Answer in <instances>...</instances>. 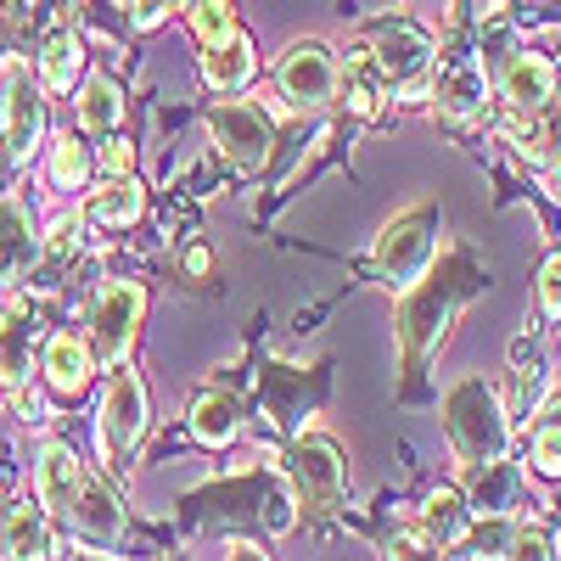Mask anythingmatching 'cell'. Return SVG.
I'll return each mask as SVG.
<instances>
[{
    "label": "cell",
    "mask_w": 561,
    "mask_h": 561,
    "mask_svg": "<svg viewBox=\"0 0 561 561\" xmlns=\"http://www.w3.org/2000/svg\"><path fill=\"white\" fill-rule=\"evenodd\" d=\"M34 365V309L7 304L0 309V388H18Z\"/></svg>",
    "instance_id": "18"
},
{
    "label": "cell",
    "mask_w": 561,
    "mask_h": 561,
    "mask_svg": "<svg viewBox=\"0 0 561 561\" xmlns=\"http://www.w3.org/2000/svg\"><path fill=\"white\" fill-rule=\"evenodd\" d=\"M185 23H192V34H197L203 45H214V39H225L230 28H237V18H230V0H192V7H185Z\"/></svg>",
    "instance_id": "29"
},
{
    "label": "cell",
    "mask_w": 561,
    "mask_h": 561,
    "mask_svg": "<svg viewBox=\"0 0 561 561\" xmlns=\"http://www.w3.org/2000/svg\"><path fill=\"white\" fill-rule=\"evenodd\" d=\"M185 7H192V0H129V18H135V28H158L163 18H174Z\"/></svg>",
    "instance_id": "34"
},
{
    "label": "cell",
    "mask_w": 561,
    "mask_h": 561,
    "mask_svg": "<svg viewBox=\"0 0 561 561\" xmlns=\"http://www.w3.org/2000/svg\"><path fill=\"white\" fill-rule=\"evenodd\" d=\"M39 135H45V102L34 90V73L23 62H7L0 68V147L23 163L34 158Z\"/></svg>",
    "instance_id": "6"
},
{
    "label": "cell",
    "mask_w": 561,
    "mask_h": 561,
    "mask_svg": "<svg viewBox=\"0 0 561 561\" xmlns=\"http://www.w3.org/2000/svg\"><path fill=\"white\" fill-rule=\"evenodd\" d=\"M478 293V259L472 253H449L438 259V270H427L415 280V287L404 293V309H399V343H404V365L415 370L421 359H427L444 332L455 325L460 304Z\"/></svg>",
    "instance_id": "1"
},
{
    "label": "cell",
    "mask_w": 561,
    "mask_h": 561,
    "mask_svg": "<svg viewBox=\"0 0 561 561\" xmlns=\"http://www.w3.org/2000/svg\"><path fill=\"white\" fill-rule=\"evenodd\" d=\"M539 309L550 320H561V253L545 259V270H539Z\"/></svg>",
    "instance_id": "35"
},
{
    "label": "cell",
    "mask_w": 561,
    "mask_h": 561,
    "mask_svg": "<svg viewBox=\"0 0 561 561\" xmlns=\"http://www.w3.org/2000/svg\"><path fill=\"white\" fill-rule=\"evenodd\" d=\"M68 561H113V556H96V550H79V556H68Z\"/></svg>",
    "instance_id": "40"
},
{
    "label": "cell",
    "mask_w": 561,
    "mask_h": 561,
    "mask_svg": "<svg viewBox=\"0 0 561 561\" xmlns=\"http://www.w3.org/2000/svg\"><path fill=\"white\" fill-rule=\"evenodd\" d=\"M129 158H135V152H129V140H113V147L102 152V163H107V174H129Z\"/></svg>",
    "instance_id": "36"
},
{
    "label": "cell",
    "mask_w": 561,
    "mask_h": 561,
    "mask_svg": "<svg viewBox=\"0 0 561 561\" xmlns=\"http://www.w3.org/2000/svg\"><path fill=\"white\" fill-rule=\"evenodd\" d=\"M444 433H449L455 455L472 460V466L505 460V449H511L505 404H500V393H494L489 382H478V377H466V382H455V388L444 393Z\"/></svg>",
    "instance_id": "2"
},
{
    "label": "cell",
    "mask_w": 561,
    "mask_h": 561,
    "mask_svg": "<svg viewBox=\"0 0 561 561\" xmlns=\"http://www.w3.org/2000/svg\"><path fill=\"white\" fill-rule=\"evenodd\" d=\"M500 90H505V102L511 113H523V118H539L550 102H556V90H561V73L545 51H517L505 62L500 73Z\"/></svg>",
    "instance_id": "11"
},
{
    "label": "cell",
    "mask_w": 561,
    "mask_h": 561,
    "mask_svg": "<svg viewBox=\"0 0 561 561\" xmlns=\"http://www.w3.org/2000/svg\"><path fill=\"white\" fill-rule=\"evenodd\" d=\"M34 483H39V505L51 511V517L68 523L73 505H79V489H84V466H79V455H73L68 444H45Z\"/></svg>",
    "instance_id": "12"
},
{
    "label": "cell",
    "mask_w": 561,
    "mask_h": 561,
    "mask_svg": "<svg viewBox=\"0 0 561 561\" xmlns=\"http://www.w3.org/2000/svg\"><path fill=\"white\" fill-rule=\"evenodd\" d=\"M534 140H539L534 158H545V163H556V169H561V96L539 113V135H534Z\"/></svg>",
    "instance_id": "31"
},
{
    "label": "cell",
    "mask_w": 561,
    "mask_h": 561,
    "mask_svg": "<svg viewBox=\"0 0 561 561\" xmlns=\"http://www.w3.org/2000/svg\"><path fill=\"white\" fill-rule=\"evenodd\" d=\"M39 370H45V382H51L57 393H84L96 359H90V343H79L73 332H57V337H45Z\"/></svg>",
    "instance_id": "20"
},
{
    "label": "cell",
    "mask_w": 561,
    "mask_h": 561,
    "mask_svg": "<svg viewBox=\"0 0 561 561\" xmlns=\"http://www.w3.org/2000/svg\"><path fill=\"white\" fill-rule=\"evenodd\" d=\"M84 180H90V147H79V135H62L57 147H51V185L79 192Z\"/></svg>",
    "instance_id": "28"
},
{
    "label": "cell",
    "mask_w": 561,
    "mask_h": 561,
    "mask_svg": "<svg viewBox=\"0 0 561 561\" xmlns=\"http://www.w3.org/2000/svg\"><path fill=\"white\" fill-rule=\"evenodd\" d=\"M68 523H73V534L102 539V545H107V539H118V534H124V505H118L96 478L84 472V489H79V505H73V517H68Z\"/></svg>",
    "instance_id": "22"
},
{
    "label": "cell",
    "mask_w": 561,
    "mask_h": 561,
    "mask_svg": "<svg viewBox=\"0 0 561 561\" xmlns=\"http://www.w3.org/2000/svg\"><path fill=\"white\" fill-rule=\"evenodd\" d=\"M208 129H214V147L237 163V169H264V163H270L275 124H270V113H264L259 102H214Z\"/></svg>",
    "instance_id": "7"
},
{
    "label": "cell",
    "mask_w": 561,
    "mask_h": 561,
    "mask_svg": "<svg viewBox=\"0 0 561 561\" xmlns=\"http://www.w3.org/2000/svg\"><path fill=\"white\" fill-rule=\"evenodd\" d=\"M7 523H12V500H0V550H7Z\"/></svg>",
    "instance_id": "38"
},
{
    "label": "cell",
    "mask_w": 561,
    "mask_h": 561,
    "mask_svg": "<svg viewBox=\"0 0 561 561\" xmlns=\"http://www.w3.org/2000/svg\"><path fill=\"white\" fill-rule=\"evenodd\" d=\"M253 68H259V51H253V39L242 28H230L225 39L203 45V79L214 90H242L253 79Z\"/></svg>",
    "instance_id": "19"
},
{
    "label": "cell",
    "mask_w": 561,
    "mask_h": 561,
    "mask_svg": "<svg viewBox=\"0 0 561 561\" xmlns=\"http://www.w3.org/2000/svg\"><path fill=\"white\" fill-rule=\"evenodd\" d=\"M466 528H472V511H466V500H460L455 489H433L427 505H421V534L444 550V545H460Z\"/></svg>",
    "instance_id": "25"
},
{
    "label": "cell",
    "mask_w": 561,
    "mask_h": 561,
    "mask_svg": "<svg viewBox=\"0 0 561 561\" xmlns=\"http://www.w3.org/2000/svg\"><path fill=\"white\" fill-rule=\"evenodd\" d=\"M275 84L293 107H325V102H337V57L320 39H298L280 51Z\"/></svg>",
    "instance_id": "8"
},
{
    "label": "cell",
    "mask_w": 561,
    "mask_h": 561,
    "mask_svg": "<svg viewBox=\"0 0 561 561\" xmlns=\"http://www.w3.org/2000/svg\"><path fill=\"white\" fill-rule=\"evenodd\" d=\"M365 51L388 73V84L404 90V96H421V90L433 84V34L415 28L410 18H388L377 34H370Z\"/></svg>",
    "instance_id": "4"
},
{
    "label": "cell",
    "mask_w": 561,
    "mask_h": 561,
    "mask_svg": "<svg viewBox=\"0 0 561 561\" xmlns=\"http://www.w3.org/2000/svg\"><path fill=\"white\" fill-rule=\"evenodd\" d=\"M444 550L421 534V528H404V534H393V545H388V561H438Z\"/></svg>",
    "instance_id": "33"
},
{
    "label": "cell",
    "mask_w": 561,
    "mask_h": 561,
    "mask_svg": "<svg viewBox=\"0 0 561 561\" xmlns=\"http://www.w3.org/2000/svg\"><path fill=\"white\" fill-rule=\"evenodd\" d=\"M0 561H51V517L39 505H12Z\"/></svg>",
    "instance_id": "24"
},
{
    "label": "cell",
    "mask_w": 561,
    "mask_h": 561,
    "mask_svg": "<svg viewBox=\"0 0 561 561\" xmlns=\"http://www.w3.org/2000/svg\"><path fill=\"white\" fill-rule=\"evenodd\" d=\"M505 561H556V550H550V539L539 528H511Z\"/></svg>",
    "instance_id": "32"
},
{
    "label": "cell",
    "mask_w": 561,
    "mask_h": 561,
    "mask_svg": "<svg viewBox=\"0 0 561 561\" xmlns=\"http://www.w3.org/2000/svg\"><path fill=\"white\" fill-rule=\"evenodd\" d=\"M433 102H438V113H449V118H478L483 102H489V73H483V62L449 57V62L438 68V79H433Z\"/></svg>",
    "instance_id": "13"
},
{
    "label": "cell",
    "mask_w": 561,
    "mask_h": 561,
    "mask_svg": "<svg viewBox=\"0 0 561 561\" xmlns=\"http://www.w3.org/2000/svg\"><path fill=\"white\" fill-rule=\"evenodd\" d=\"M230 561H264V556H259V550H248V545H242V550H230Z\"/></svg>",
    "instance_id": "39"
},
{
    "label": "cell",
    "mask_w": 561,
    "mask_h": 561,
    "mask_svg": "<svg viewBox=\"0 0 561 561\" xmlns=\"http://www.w3.org/2000/svg\"><path fill=\"white\" fill-rule=\"evenodd\" d=\"M438 259V214L433 208H410L399 214L382 237H377V253H370V264H377V280L388 293H410L421 275L433 270Z\"/></svg>",
    "instance_id": "3"
},
{
    "label": "cell",
    "mask_w": 561,
    "mask_h": 561,
    "mask_svg": "<svg viewBox=\"0 0 561 561\" xmlns=\"http://www.w3.org/2000/svg\"><path fill=\"white\" fill-rule=\"evenodd\" d=\"M287 478H293V489H298V500L309 511H332L343 500V478L348 472H343V455H337L332 438H298L287 449Z\"/></svg>",
    "instance_id": "9"
},
{
    "label": "cell",
    "mask_w": 561,
    "mask_h": 561,
    "mask_svg": "<svg viewBox=\"0 0 561 561\" xmlns=\"http://www.w3.org/2000/svg\"><path fill=\"white\" fill-rule=\"evenodd\" d=\"M34 264H39V237L28 208L18 197H0V287H18Z\"/></svg>",
    "instance_id": "14"
},
{
    "label": "cell",
    "mask_w": 561,
    "mask_h": 561,
    "mask_svg": "<svg viewBox=\"0 0 561 561\" xmlns=\"http://www.w3.org/2000/svg\"><path fill=\"white\" fill-rule=\"evenodd\" d=\"M140 208H147V192H140L135 174H107L96 192L84 197V219L102 225V230H124L140 219Z\"/></svg>",
    "instance_id": "17"
},
{
    "label": "cell",
    "mask_w": 561,
    "mask_h": 561,
    "mask_svg": "<svg viewBox=\"0 0 561 561\" xmlns=\"http://www.w3.org/2000/svg\"><path fill=\"white\" fill-rule=\"evenodd\" d=\"M185 275H208V253H203V248L185 253Z\"/></svg>",
    "instance_id": "37"
},
{
    "label": "cell",
    "mask_w": 561,
    "mask_h": 561,
    "mask_svg": "<svg viewBox=\"0 0 561 561\" xmlns=\"http://www.w3.org/2000/svg\"><path fill=\"white\" fill-rule=\"evenodd\" d=\"M140 433H147V388H140L135 370H113V382H107V399H102V449L107 460H124Z\"/></svg>",
    "instance_id": "10"
},
{
    "label": "cell",
    "mask_w": 561,
    "mask_h": 561,
    "mask_svg": "<svg viewBox=\"0 0 561 561\" xmlns=\"http://www.w3.org/2000/svg\"><path fill=\"white\" fill-rule=\"evenodd\" d=\"M505 545H511V528H505V517H483V534H472V528H466V539H460V556H466V561H505Z\"/></svg>",
    "instance_id": "30"
},
{
    "label": "cell",
    "mask_w": 561,
    "mask_h": 561,
    "mask_svg": "<svg viewBox=\"0 0 561 561\" xmlns=\"http://www.w3.org/2000/svg\"><path fill=\"white\" fill-rule=\"evenodd\" d=\"M388 96H393L388 73H382L377 62H370V51L359 45V51L348 57V68H337V102H343L354 118H377Z\"/></svg>",
    "instance_id": "16"
},
{
    "label": "cell",
    "mask_w": 561,
    "mask_h": 561,
    "mask_svg": "<svg viewBox=\"0 0 561 561\" xmlns=\"http://www.w3.org/2000/svg\"><path fill=\"white\" fill-rule=\"evenodd\" d=\"M523 494V472L511 460H483L472 466V478H466V511H478V517H505L511 505Z\"/></svg>",
    "instance_id": "15"
},
{
    "label": "cell",
    "mask_w": 561,
    "mask_h": 561,
    "mask_svg": "<svg viewBox=\"0 0 561 561\" xmlns=\"http://www.w3.org/2000/svg\"><path fill=\"white\" fill-rule=\"evenodd\" d=\"M534 466L545 478H561V393L534 421Z\"/></svg>",
    "instance_id": "27"
},
{
    "label": "cell",
    "mask_w": 561,
    "mask_h": 561,
    "mask_svg": "<svg viewBox=\"0 0 561 561\" xmlns=\"http://www.w3.org/2000/svg\"><path fill=\"white\" fill-rule=\"evenodd\" d=\"M79 124L84 129H96V135H107V129H118V118H124V90L107 79V73H90V79H79Z\"/></svg>",
    "instance_id": "26"
},
{
    "label": "cell",
    "mask_w": 561,
    "mask_h": 561,
    "mask_svg": "<svg viewBox=\"0 0 561 561\" xmlns=\"http://www.w3.org/2000/svg\"><path fill=\"white\" fill-rule=\"evenodd\" d=\"M39 84L45 90H73L79 84V68H84V45H79V34L73 28H51L39 39Z\"/></svg>",
    "instance_id": "23"
},
{
    "label": "cell",
    "mask_w": 561,
    "mask_h": 561,
    "mask_svg": "<svg viewBox=\"0 0 561 561\" xmlns=\"http://www.w3.org/2000/svg\"><path fill=\"white\" fill-rule=\"evenodd\" d=\"M192 433H197L203 444L225 449L230 438L242 433V399L230 393V388H208V393H197V404H192Z\"/></svg>",
    "instance_id": "21"
},
{
    "label": "cell",
    "mask_w": 561,
    "mask_h": 561,
    "mask_svg": "<svg viewBox=\"0 0 561 561\" xmlns=\"http://www.w3.org/2000/svg\"><path fill=\"white\" fill-rule=\"evenodd\" d=\"M140 314H147V293H140L135 280H113V287L96 298V309H90V359L118 370L135 348Z\"/></svg>",
    "instance_id": "5"
}]
</instances>
